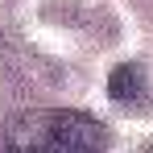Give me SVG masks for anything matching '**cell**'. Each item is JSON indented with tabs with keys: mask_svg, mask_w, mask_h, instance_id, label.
<instances>
[{
	"mask_svg": "<svg viewBox=\"0 0 153 153\" xmlns=\"http://www.w3.org/2000/svg\"><path fill=\"white\" fill-rule=\"evenodd\" d=\"M13 153H108V128L91 112H25L8 124Z\"/></svg>",
	"mask_w": 153,
	"mask_h": 153,
	"instance_id": "6da1fadb",
	"label": "cell"
},
{
	"mask_svg": "<svg viewBox=\"0 0 153 153\" xmlns=\"http://www.w3.org/2000/svg\"><path fill=\"white\" fill-rule=\"evenodd\" d=\"M108 91H112V100L120 103V108H128V112L149 108V87H145V75H141L132 62H124V66H116V71H112Z\"/></svg>",
	"mask_w": 153,
	"mask_h": 153,
	"instance_id": "7a4b0ae2",
	"label": "cell"
}]
</instances>
